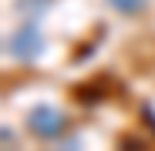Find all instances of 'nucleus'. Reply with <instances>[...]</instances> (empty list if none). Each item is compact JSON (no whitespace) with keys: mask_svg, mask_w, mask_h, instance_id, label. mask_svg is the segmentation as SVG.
Returning <instances> with one entry per match:
<instances>
[{"mask_svg":"<svg viewBox=\"0 0 155 151\" xmlns=\"http://www.w3.org/2000/svg\"><path fill=\"white\" fill-rule=\"evenodd\" d=\"M4 50L14 57V61H34L41 50H44V40H41V30L34 27V24H24V27L17 30V34H10L7 37V44H4Z\"/></svg>","mask_w":155,"mask_h":151,"instance_id":"f257e3e1","label":"nucleus"},{"mask_svg":"<svg viewBox=\"0 0 155 151\" xmlns=\"http://www.w3.org/2000/svg\"><path fill=\"white\" fill-rule=\"evenodd\" d=\"M27 124H31V131L37 138H54V134L64 131V114L58 108H51V104H41V108L31 111V121Z\"/></svg>","mask_w":155,"mask_h":151,"instance_id":"f03ea898","label":"nucleus"},{"mask_svg":"<svg viewBox=\"0 0 155 151\" xmlns=\"http://www.w3.org/2000/svg\"><path fill=\"white\" fill-rule=\"evenodd\" d=\"M47 4H51V0H17V10H20L24 17H37Z\"/></svg>","mask_w":155,"mask_h":151,"instance_id":"7ed1b4c3","label":"nucleus"},{"mask_svg":"<svg viewBox=\"0 0 155 151\" xmlns=\"http://www.w3.org/2000/svg\"><path fill=\"white\" fill-rule=\"evenodd\" d=\"M108 4H111L115 10H121V14H138L148 0H108Z\"/></svg>","mask_w":155,"mask_h":151,"instance_id":"20e7f679","label":"nucleus"}]
</instances>
